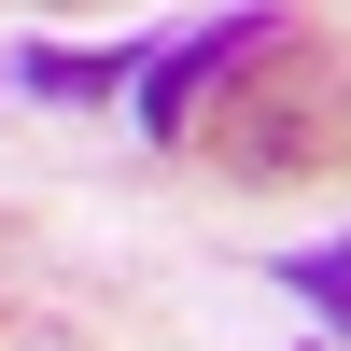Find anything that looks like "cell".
Here are the masks:
<instances>
[{
  "label": "cell",
  "mask_w": 351,
  "mask_h": 351,
  "mask_svg": "<svg viewBox=\"0 0 351 351\" xmlns=\"http://www.w3.org/2000/svg\"><path fill=\"white\" fill-rule=\"evenodd\" d=\"M183 141H211L225 169H267V183L281 169H324V155H351V71L295 14H225L211 56H197Z\"/></svg>",
  "instance_id": "1"
},
{
  "label": "cell",
  "mask_w": 351,
  "mask_h": 351,
  "mask_svg": "<svg viewBox=\"0 0 351 351\" xmlns=\"http://www.w3.org/2000/svg\"><path fill=\"white\" fill-rule=\"evenodd\" d=\"M281 281H295V295H309V309L351 337V239H324V253H281Z\"/></svg>",
  "instance_id": "2"
},
{
  "label": "cell",
  "mask_w": 351,
  "mask_h": 351,
  "mask_svg": "<svg viewBox=\"0 0 351 351\" xmlns=\"http://www.w3.org/2000/svg\"><path fill=\"white\" fill-rule=\"evenodd\" d=\"M28 99H112V84H127V56H28Z\"/></svg>",
  "instance_id": "3"
},
{
  "label": "cell",
  "mask_w": 351,
  "mask_h": 351,
  "mask_svg": "<svg viewBox=\"0 0 351 351\" xmlns=\"http://www.w3.org/2000/svg\"><path fill=\"white\" fill-rule=\"evenodd\" d=\"M14 14H99V0H14Z\"/></svg>",
  "instance_id": "4"
}]
</instances>
